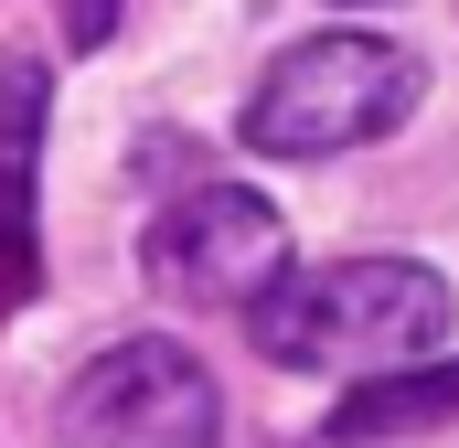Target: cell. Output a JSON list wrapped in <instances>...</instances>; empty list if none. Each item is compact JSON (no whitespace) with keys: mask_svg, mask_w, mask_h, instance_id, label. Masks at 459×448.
Wrapping results in <instances>:
<instances>
[{"mask_svg":"<svg viewBox=\"0 0 459 448\" xmlns=\"http://www.w3.org/2000/svg\"><path fill=\"white\" fill-rule=\"evenodd\" d=\"M225 395L182 341H108L65 384V448H214Z\"/></svg>","mask_w":459,"mask_h":448,"instance_id":"4","label":"cell"},{"mask_svg":"<svg viewBox=\"0 0 459 448\" xmlns=\"http://www.w3.org/2000/svg\"><path fill=\"white\" fill-rule=\"evenodd\" d=\"M139 278L182 310H256L278 278H289V224L267 193L246 182H204L182 203H160L139 235Z\"/></svg>","mask_w":459,"mask_h":448,"instance_id":"3","label":"cell"},{"mask_svg":"<svg viewBox=\"0 0 459 448\" xmlns=\"http://www.w3.org/2000/svg\"><path fill=\"white\" fill-rule=\"evenodd\" d=\"M428 97V65L395 43V32H310L289 43L256 97H246V139L267 160H332V150H363V139H395Z\"/></svg>","mask_w":459,"mask_h":448,"instance_id":"2","label":"cell"},{"mask_svg":"<svg viewBox=\"0 0 459 448\" xmlns=\"http://www.w3.org/2000/svg\"><path fill=\"white\" fill-rule=\"evenodd\" d=\"M459 427V363H395V374H363L342 406H332V448H374V438H428Z\"/></svg>","mask_w":459,"mask_h":448,"instance_id":"6","label":"cell"},{"mask_svg":"<svg viewBox=\"0 0 459 448\" xmlns=\"http://www.w3.org/2000/svg\"><path fill=\"white\" fill-rule=\"evenodd\" d=\"M32 171H43V65L0 75V310L32 299L43 256H32Z\"/></svg>","mask_w":459,"mask_h":448,"instance_id":"5","label":"cell"},{"mask_svg":"<svg viewBox=\"0 0 459 448\" xmlns=\"http://www.w3.org/2000/svg\"><path fill=\"white\" fill-rule=\"evenodd\" d=\"M108 22H117V0H65V32L75 43H108Z\"/></svg>","mask_w":459,"mask_h":448,"instance_id":"7","label":"cell"},{"mask_svg":"<svg viewBox=\"0 0 459 448\" xmlns=\"http://www.w3.org/2000/svg\"><path fill=\"white\" fill-rule=\"evenodd\" d=\"M438 332H449V278L417 256L299 267L256 299V352L289 374H395V363H428Z\"/></svg>","mask_w":459,"mask_h":448,"instance_id":"1","label":"cell"}]
</instances>
